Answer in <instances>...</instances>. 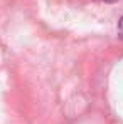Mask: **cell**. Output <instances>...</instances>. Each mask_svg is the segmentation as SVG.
<instances>
[{"label":"cell","instance_id":"cell-1","mask_svg":"<svg viewBox=\"0 0 123 124\" xmlns=\"http://www.w3.org/2000/svg\"><path fill=\"white\" fill-rule=\"evenodd\" d=\"M118 35H120V39H123V17L118 22Z\"/></svg>","mask_w":123,"mask_h":124},{"label":"cell","instance_id":"cell-2","mask_svg":"<svg viewBox=\"0 0 123 124\" xmlns=\"http://www.w3.org/2000/svg\"><path fill=\"white\" fill-rule=\"evenodd\" d=\"M100 2H106V3H111V2H116V0H100Z\"/></svg>","mask_w":123,"mask_h":124}]
</instances>
